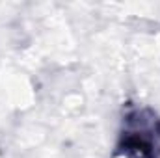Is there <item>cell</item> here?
<instances>
[{
  "instance_id": "1",
  "label": "cell",
  "mask_w": 160,
  "mask_h": 158,
  "mask_svg": "<svg viewBox=\"0 0 160 158\" xmlns=\"http://www.w3.org/2000/svg\"><path fill=\"white\" fill-rule=\"evenodd\" d=\"M123 149L132 158H157L160 149L158 121L151 114L147 117L145 110H138L127 119L123 130Z\"/></svg>"
}]
</instances>
